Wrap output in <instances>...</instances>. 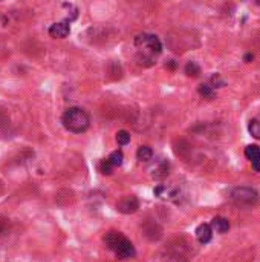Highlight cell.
<instances>
[{
	"instance_id": "6da1fadb",
	"label": "cell",
	"mask_w": 260,
	"mask_h": 262,
	"mask_svg": "<svg viewBox=\"0 0 260 262\" xmlns=\"http://www.w3.org/2000/svg\"><path fill=\"white\" fill-rule=\"evenodd\" d=\"M135 45L139 49L138 60L144 66H150L154 63V57L161 54L163 45L161 40L153 34H139L135 37Z\"/></svg>"
},
{
	"instance_id": "7a4b0ae2",
	"label": "cell",
	"mask_w": 260,
	"mask_h": 262,
	"mask_svg": "<svg viewBox=\"0 0 260 262\" xmlns=\"http://www.w3.org/2000/svg\"><path fill=\"white\" fill-rule=\"evenodd\" d=\"M104 242L120 259H130L136 254L133 244L121 232H108L104 235Z\"/></svg>"
},
{
	"instance_id": "3957f363",
	"label": "cell",
	"mask_w": 260,
	"mask_h": 262,
	"mask_svg": "<svg viewBox=\"0 0 260 262\" xmlns=\"http://www.w3.org/2000/svg\"><path fill=\"white\" fill-rule=\"evenodd\" d=\"M62 123L65 126L66 130L72 132V134H83L89 129L90 124V118L87 115V112L81 108H69L63 117H62Z\"/></svg>"
},
{
	"instance_id": "277c9868",
	"label": "cell",
	"mask_w": 260,
	"mask_h": 262,
	"mask_svg": "<svg viewBox=\"0 0 260 262\" xmlns=\"http://www.w3.org/2000/svg\"><path fill=\"white\" fill-rule=\"evenodd\" d=\"M231 198L240 205H254L258 202L260 195L255 189L251 187H236L231 190Z\"/></svg>"
},
{
	"instance_id": "5b68a950",
	"label": "cell",
	"mask_w": 260,
	"mask_h": 262,
	"mask_svg": "<svg viewBox=\"0 0 260 262\" xmlns=\"http://www.w3.org/2000/svg\"><path fill=\"white\" fill-rule=\"evenodd\" d=\"M117 208H118V212L126 213V215L135 213V212L138 210V208H139V201H138L136 196L129 195V196H124V198H121V199L118 201Z\"/></svg>"
},
{
	"instance_id": "8992f818",
	"label": "cell",
	"mask_w": 260,
	"mask_h": 262,
	"mask_svg": "<svg viewBox=\"0 0 260 262\" xmlns=\"http://www.w3.org/2000/svg\"><path fill=\"white\" fill-rule=\"evenodd\" d=\"M245 155L246 158L249 160L252 169L255 172H260V147L255 146V144H249L245 147Z\"/></svg>"
},
{
	"instance_id": "52a82bcc",
	"label": "cell",
	"mask_w": 260,
	"mask_h": 262,
	"mask_svg": "<svg viewBox=\"0 0 260 262\" xmlns=\"http://www.w3.org/2000/svg\"><path fill=\"white\" fill-rule=\"evenodd\" d=\"M69 32H71V26H69L68 20L54 23V25H50V28H49V35L54 37V38H65V37L69 35Z\"/></svg>"
},
{
	"instance_id": "ba28073f",
	"label": "cell",
	"mask_w": 260,
	"mask_h": 262,
	"mask_svg": "<svg viewBox=\"0 0 260 262\" xmlns=\"http://www.w3.org/2000/svg\"><path fill=\"white\" fill-rule=\"evenodd\" d=\"M196 238L200 244H208L213 238V229L210 224H200L196 229Z\"/></svg>"
},
{
	"instance_id": "9c48e42d",
	"label": "cell",
	"mask_w": 260,
	"mask_h": 262,
	"mask_svg": "<svg viewBox=\"0 0 260 262\" xmlns=\"http://www.w3.org/2000/svg\"><path fill=\"white\" fill-rule=\"evenodd\" d=\"M212 229L216 230L218 233H225L230 230V221L227 218H222V216H216L213 218L212 221Z\"/></svg>"
},
{
	"instance_id": "30bf717a",
	"label": "cell",
	"mask_w": 260,
	"mask_h": 262,
	"mask_svg": "<svg viewBox=\"0 0 260 262\" xmlns=\"http://www.w3.org/2000/svg\"><path fill=\"white\" fill-rule=\"evenodd\" d=\"M169 169H170V164L167 161H161L156 167H153V177L156 180H163L169 175Z\"/></svg>"
},
{
	"instance_id": "8fae6325",
	"label": "cell",
	"mask_w": 260,
	"mask_h": 262,
	"mask_svg": "<svg viewBox=\"0 0 260 262\" xmlns=\"http://www.w3.org/2000/svg\"><path fill=\"white\" fill-rule=\"evenodd\" d=\"M136 156H138L139 161H144V163L145 161H150L153 158V150L148 146H141L138 149V152H136Z\"/></svg>"
},
{
	"instance_id": "7c38bea8",
	"label": "cell",
	"mask_w": 260,
	"mask_h": 262,
	"mask_svg": "<svg viewBox=\"0 0 260 262\" xmlns=\"http://www.w3.org/2000/svg\"><path fill=\"white\" fill-rule=\"evenodd\" d=\"M109 163L114 166V167H120L121 164H123V160H124V155H123V152L121 150H115V152H112L111 155H109Z\"/></svg>"
},
{
	"instance_id": "4fadbf2b",
	"label": "cell",
	"mask_w": 260,
	"mask_h": 262,
	"mask_svg": "<svg viewBox=\"0 0 260 262\" xmlns=\"http://www.w3.org/2000/svg\"><path fill=\"white\" fill-rule=\"evenodd\" d=\"M248 130H249V134H251L254 138L260 140V118L251 120L249 124H248Z\"/></svg>"
},
{
	"instance_id": "5bb4252c",
	"label": "cell",
	"mask_w": 260,
	"mask_h": 262,
	"mask_svg": "<svg viewBox=\"0 0 260 262\" xmlns=\"http://www.w3.org/2000/svg\"><path fill=\"white\" fill-rule=\"evenodd\" d=\"M185 74H187L188 77H193V78L199 77V75H200V68H199V65H197L196 62L187 63V66H185Z\"/></svg>"
},
{
	"instance_id": "9a60e30c",
	"label": "cell",
	"mask_w": 260,
	"mask_h": 262,
	"mask_svg": "<svg viewBox=\"0 0 260 262\" xmlns=\"http://www.w3.org/2000/svg\"><path fill=\"white\" fill-rule=\"evenodd\" d=\"M199 94L203 95L205 98H213L215 97V88L212 84H200L199 86Z\"/></svg>"
},
{
	"instance_id": "2e32d148",
	"label": "cell",
	"mask_w": 260,
	"mask_h": 262,
	"mask_svg": "<svg viewBox=\"0 0 260 262\" xmlns=\"http://www.w3.org/2000/svg\"><path fill=\"white\" fill-rule=\"evenodd\" d=\"M117 143H118L120 146L129 144V143H130V134L126 132V130H120V132L117 134Z\"/></svg>"
},
{
	"instance_id": "e0dca14e",
	"label": "cell",
	"mask_w": 260,
	"mask_h": 262,
	"mask_svg": "<svg viewBox=\"0 0 260 262\" xmlns=\"http://www.w3.org/2000/svg\"><path fill=\"white\" fill-rule=\"evenodd\" d=\"M114 169H115V167L109 163V160H108V158H106V160H102V161H101V164H99V170H101V173H102V175H111V173L114 172Z\"/></svg>"
},
{
	"instance_id": "ac0fdd59",
	"label": "cell",
	"mask_w": 260,
	"mask_h": 262,
	"mask_svg": "<svg viewBox=\"0 0 260 262\" xmlns=\"http://www.w3.org/2000/svg\"><path fill=\"white\" fill-rule=\"evenodd\" d=\"M8 227H10V223L7 220H0V236L8 232Z\"/></svg>"
},
{
	"instance_id": "d6986e66",
	"label": "cell",
	"mask_w": 260,
	"mask_h": 262,
	"mask_svg": "<svg viewBox=\"0 0 260 262\" xmlns=\"http://www.w3.org/2000/svg\"><path fill=\"white\" fill-rule=\"evenodd\" d=\"M251 59H252V56H251V54H248V56L245 57V60H246V62H248V60H251Z\"/></svg>"
}]
</instances>
